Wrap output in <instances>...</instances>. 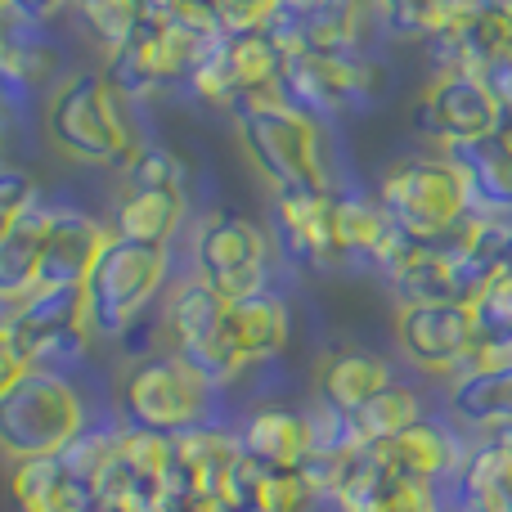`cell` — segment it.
I'll return each mask as SVG.
<instances>
[{"instance_id": "obj_17", "label": "cell", "mask_w": 512, "mask_h": 512, "mask_svg": "<svg viewBox=\"0 0 512 512\" xmlns=\"http://www.w3.org/2000/svg\"><path fill=\"white\" fill-rule=\"evenodd\" d=\"M423 41L432 45L436 72H468V77H481V68L504 50L512 36H508V27L481 5V9H463V14H445V23L436 27V32H427Z\"/></svg>"}, {"instance_id": "obj_13", "label": "cell", "mask_w": 512, "mask_h": 512, "mask_svg": "<svg viewBox=\"0 0 512 512\" xmlns=\"http://www.w3.org/2000/svg\"><path fill=\"white\" fill-rule=\"evenodd\" d=\"M274 239L301 265H333L337 248V194L319 185L274 189Z\"/></svg>"}, {"instance_id": "obj_3", "label": "cell", "mask_w": 512, "mask_h": 512, "mask_svg": "<svg viewBox=\"0 0 512 512\" xmlns=\"http://www.w3.org/2000/svg\"><path fill=\"white\" fill-rule=\"evenodd\" d=\"M86 427V405L63 373L23 369L0 396V454L14 463L50 459Z\"/></svg>"}, {"instance_id": "obj_38", "label": "cell", "mask_w": 512, "mask_h": 512, "mask_svg": "<svg viewBox=\"0 0 512 512\" xmlns=\"http://www.w3.org/2000/svg\"><path fill=\"white\" fill-rule=\"evenodd\" d=\"M481 81H486L490 99H495L499 113H504V131H512V41L481 68Z\"/></svg>"}, {"instance_id": "obj_48", "label": "cell", "mask_w": 512, "mask_h": 512, "mask_svg": "<svg viewBox=\"0 0 512 512\" xmlns=\"http://www.w3.org/2000/svg\"><path fill=\"white\" fill-rule=\"evenodd\" d=\"M95 512H104V508H95Z\"/></svg>"}, {"instance_id": "obj_1", "label": "cell", "mask_w": 512, "mask_h": 512, "mask_svg": "<svg viewBox=\"0 0 512 512\" xmlns=\"http://www.w3.org/2000/svg\"><path fill=\"white\" fill-rule=\"evenodd\" d=\"M239 144L248 162L261 171L270 189H301V185H328L324 144H319V122L292 108L283 95H256L234 108Z\"/></svg>"}, {"instance_id": "obj_39", "label": "cell", "mask_w": 512, "mask_h": 512, "mask_svg": "<svg viewBox=\"0 0 512 512\" xmlns=\"http://www.w3.org/2000/svg\"><path fill=\"white\" fill-rule=\"evenodd\" d=\"M63 5H68V0H5V14L18 18L23 27H45L59 18Z\"/></svg>"}, {"instance_id": "obj_7", "label": "cell", "mask_w": 512, "mask_h": 512, "mask_svg": "<svg viewBox=\"0 0 512 512\" xmlns=\"http://www.w3.org/2000/svg\"><path fill=\"white\" fill-rule=\"evenodd\" d=\"M162 279H167V248H144L113 234L86 279L90 328L104 337L126 333L140 319V310L158 297Z\"/></svg>"}, {"instance_id": "obj_9", "label": "cell", "mask_w": 512, "mask_h": 512, "mask_svg": "<svg viewBox=\"0 0 512 512\" xmlns=\"http://www.w3.org/2000/svg\"><path fill=\"white\" fill-rule=\"evenodd\" d=\"M378 72L355 54H315L297 50L283 59L279 90L292 108H301L315 122H337L346 117L364 95H373Z\"/></svg>"}, {"instance_id": "obj_6", "label": "cell", "mask_w": 512, "mask_h": 512, "mask_svg": "<svg viewBox=\"0 0 512 512\" xmlns=\"http://www.w3.org/2000/svg\"><path fill=\"white\" fill-rule=\"evenodd\" d=\"M167 337L176 346V355L207 387H225V382H234L248 369V360L239 355V346L230 337V301L198 274L176 283V292H171Z\"/></svg>"}, {"instance_id": "obj_19", "label": "cell", "mask_w": 512, "mask_h": 512, "mask_svg": "<svg viewBox=\"0 0 512 512\" xmlns=\"http://www.w3.org/2000/svg\"><path fill=\"white\" fill-rule=\"evenodd\" d=\"M382 387H391V369L382 355L360 351V346H337L315 360V396L333 414H355L360 405H369Z\"/></svg>"}, {"instance_id": "obj_42", "label": "cell", "mask_w": 512, "mask_h": 512, "mask_svg": "<svg viewBox=\"0 0 512 512\" xmlns=\"http://www.w3.org/2000/svg\"><path fill=\"white\" fill-rule=\"evenodd\" d=\"M333 0H279V14H292V18H310L319 9H328Z\"/></svg>"}, {"instance_id": "obj_33", "label": "cell", "mask_w": 512, "mask_h": 512, "mask_svg": "<svg viewBox=\"0 0 512 512\" xmlns=\"http://www.w3.org/2000/svg\"><path fill=\"white\" fill-rule=\"evenodd\" d=\"M117 441H122V432H104V427H81V432L59 450V463L81 481V486L95 490L99 481H104V472L113 468Z\"/></svg>"}, {"instance_id": "obj_35", "label": "cell", "mask_w": 512, "mask_h": 512, "mask_svg": "<svg viewBox=\"0 0 512 512\" xmlns=\"http://www.w3.org/2000/svg\"><path fill=\"white\" fill-rule=\"evenodd\" d=\"M126 176H131V189H185V158L171 153L167 144H144L135 149Z\"/></svg>"}, {"instance_id": "obj_31", "label": "cell", "mask_w": 512, "mask_h": 512, "mask_svg": "<svg viewBox=\"0 0 512 512\" xmlns=\"http://www.w3.org/2000/svg\"><path fill=\"white\" fill-rule=\"evenodd\" d=\"M36 27H23V36H9L0 45V90L9 99H27L32 90H41L54 72V50L36 41Z\"/></svg>"}, {"instance_id": "obj_12", "label": "cell", "mask_w": 512, "mask_h": 512, "mask_svg": "<svg viewBox=\"0 0 512 512\" xmlns=\"http://www.w3.org/2000/svg\"><path fill=\"white\" fill-rule=\"evenodd\" d=\"M414 126L441 149L472 144L490 131H504V113L490 99L486 81L468 72H436L414 104Z\"/></svg>"}, {"instance_id": "obj_36", "label": "cell", "mask_w": 512, "mask_h": 512, "mask_svg": "<svg viewBox=\"0 0 512 512\" xmlns=\"http://www.w3.org/2000/svg\"><path fill=\"white\" fill-rule=\"evenodd\" d=\"M36 207V180L23 167H0V239Z\"/></svg>"}, {"instance_id": "obj_4", "label": "cell", "mask_w": 512, "mask_h": 512, "mask_svg": "<svg viewBox=\"0 0 512 512\" xmlns=\"http://www.w3.org/2000/svg\"><path fill=\"white\" fill-rule=\"evenodd\" d=\"M378 203L409 243H441L463 221H472L463 180L454 176V167L445 158L396 162L378 185Z\"/></svg>"}, {"instance_id": "obj_15", "label": "cell", "mask_w": 512, "mask_h": 512, "mask_svg": "<svg viewBox=\"0 0 512 512\" xmlns=\"http://www.w3.org/2000/svg\"><path fill=\"white\" fill-rule=\"evenodd\" d=\"M445 162L463 180L472 221H508L512 216V131H490L472 144L445 149Z\"/></svg>"}, {"instance_id": "obj_25", "label": "cell", "mask_w": 512, "mask_h": 512, "mask_svg": "<svg viewBox=\"0 0 512 512\" xmlns=\"http://www.w3.org/2000/svg\"><path fill=\"white\" fill-rule=\"evenodd\" d=\"M230 337L248 364L279 355L292 337V319H288L283 297H274V292H252V297L230 301Z\"/></svg>"}, {"instance_id": "obj_30", "label": "cell", "mask_w": 512, "mask_h": 512, "mask_svg": "<svg viewBox=\"0 0 512 512\" xmlns=\"http://www.w3.org/2000/svg\"><path fill=\"white\" fill-rule=\"evenodd\" d=\"M382 450H387V459L396 463L400 472L427 481V486H432L441 472H450V463H454V441L445 436V427L427 423V418H418L409 432H400L396 441H387Z\"/></svg>"}, {"instance_id": "obj_22", "label": "cell", "mask_w": 512, "mask_h": 512, "mask_svg": "<svg viewBox=\"0 0 512 512\" xmlns=\"http://www.w3.org/2000/svg\"><path fill=\"white\" fill-rule=\"evenodd\" d=\"M104 81L113 86V95H126V99H144L153 95L158 86H167V68H162V23L153 18H140L131 27L117 50L104 54Z\"/></svg>"}, {"instance_id": "obj_34", "label": "cell", "mask_w": 512, "mask_h": 512, "mask_svg": "<svg viewBox=\"0 0 512 512\" xmlns=\"http://www.w3.org/2000/svg\"><path fill=\"white\" fill-rule=\"evenodd\" d=\"M391 36H427L445 23V0H364Z\"/></svg>"}, {"instance_id": "obj_21", "label": "cell", "mask_w": 512, "mask_h": 512, "mask_svg": "<svg viewBox=\"0 0 512 512\" xmlns=\"http://www.w3.org/2000/svg\"><path fill=\"white\" fill-rule=\"evenodd\" d=\"M9 490H14V504L23 512H95L99 508L95 490L81 486V481L59 463V454L14 463Z\"/></svg>"}, {"instance_id": "obj_28", "label": "cell", "mask_w": 512, "mask_h": 512, "mask_svg": "<svg viewBox=\"0 0 512 512\" xmlns=\"http://www.w3.org/2000/svg\"><path fill=\"white\" fill-rule=\"evenodd\" d=\"M50 212L41 203L0 239V306H18L23 297L36 292V274H41V239Z\"/></svg>"}, {"instance_id": "obj_44", "label": "cell", "mask_w": 512, "mask_h": 512, "mask_svg": "<svg viewBox=\"0 0 512 512\" xmlns=\"http://www.w3.org/2000/svg\"><path fill=\"white\" fill-rule=\"evenodd\" d=\"M81 14H99V9H113V5H135V0H72Z\"/></svg>"}, {"instance_id": "obj_47", "label": "cell", "mask_w": 512, "mask_h": 512, "mask_svg": "<svg viewBox=\"0 0 512 512\" xmlns=\"http://www.w3.org/2000/svg\"><path fill=\"white\" fill-rule=\"evenodd\" d=\"M0 14H5V0H0Z\"/></svg>"}, {"instance_id": "obj_5", "label": "cell", "mask_w": 512, "mask_h": 512, "mask_svg": "<svg viewBox=\"0 0 512 512\" xmlns=\"http://www.w3.org/2000/svg\"><path fill=\"white\" fill-rule=\"evenodd\" d=\"M5 342L23 360V369L63 373L86 355L90 337V301L86 288H36L18 306H9L5 319Z\"/></svg>"}, {"instance_id": "obj_10", "label": "cell", "mask_w": 512, "mask_h": 512, "mask_svg": "<svg viewBox=\"0 0 512 512\" xmlns=\"http://www.w3.org/2000/svg\"><path fill=\"white\" fill-rule=\"evenodd\" d=\"M198 279H207L225 301L265 292V261H270V239L261 225L243 221L234 212H216L198 225L194 239Z\"/></svg>"}, {"instance_id": "obj_43", "label": "cell", "mask_w": 512, "mask_h": 512, "mask_svg": "<svg viewBox=\"0 0 512 512\" xmlns=\"http://www.w3.org/2000/svg\"><path fill=\"white\" fill-rule=\"evenodd\" d=\"M481 5H486V9H490V14H495V18H499V23H504V27H508V36H512V0H481Z\"/></svg>"}, {"instance_id": "obj_18", "label": "cell", "mask_w": 512, "mask_h": 512, "mask_svg": "<svg viewBox=\"0 0 512 512\" xmlns=\"http://www.w3.org/2000/svg\"><path fill=\"white\" fill-rule=\"evenodd\" d=\"M454 279H459V297L472 301L481 288L499 279H512V221H463L450 234Z\"/></svg>"}, {"instance_id": "obj_24", "label": "cell", "mask_w": 512, "mask_h": 512, "mask_svg": "<svg viewBox=\"0 0 512 512\" xmlns=\"http://www.w3.org/2000/svg\"><path fill=\"white\" fill-rule=\"evenodd\" d=\"M180 221H185V189H126L113 216V234L144 248H167Z\"/></svg>"}, {"instance_id": "obj_29", "label": "cell", "mask_w": 512, "mask_h": 512, "mask_svg": "<svg viewBox=\"0 0 512 512\" xmlns=\"http://www.w3.org/2000/svg\"><path fill=\"white\" fill-rule=\"evenodd\" d=\"M418 418H423L418 414V396L409 387H396V382H391V387H382L369 405H360L355 414H346V427H351L355 450H369V445L396 441V436L409 432Z\"/></svg>"}, {"instance_id": "obj_8", "label": "cell", "mask_w": 512, "mask_h": 512, "mask_svg": "<svg viewBox=\"0 0 512 512\" xmlns=\"http://www.w3.org/2000/svg\"><path fill=\"white\" fill-rule=\"evenodd\" d=\"M122 409H126V423H135L140 432L180 436L203 423L207 382L176 351L144 355L140 364H131V373L122 382Z\"/></svg>"}, {"instance_id": "obj_14", "label": "cell", "mask_w": 512, "mask_h": 512, "mask_svg": "<svg viewBox=\"0 0 512 512\" xmlns=\"http://www.w3.org/2000/svg\"><path fill=\"white\" fill-rule=\"evenodd\" d=\"M337 508L342 512H432V490L427 481L400 472L387 459L382 445L351 454L346 463V477L337 486Z\"/></svg>"}, {"instance_id": "obj_32", "label": "cell", "mask_w": 512, "mask_h": 512, "mask_svg": "<svg viewBox=\"0 0 512 512\" xmlns=\"http://www.w3.org/2000/svg\"><path fill=\"white\" fill-rule=\"evenodd\" d=\"M468 306H472V319H477L481 360H512V279L481 288Z\"/></svg>"}, {"instance_id": "obj_11", "label": "cell", "mask_w": 512, "mask_h": 512, "mask_svg": "<svg viewBox=\"0 0 512 512\" xmlns=\"http://www.w3.org/2000/svg\"><path fill=\"white\" fill-rule=\"evenodd\" d=\"M396 342L405 360L423 373H454L481 360V337L468 301H436V306H405L396 315Z\"/></svg>"}, {"instance_id": "obj_20", "label": "cell", "mask_w": 512, "mask_h": 512, "mask_svg": "<svg viewBox=\"0 0 512 512\" xmlns=\"http://www.w3.org/2000/svg\"><path fill=\"white\" fill-rule=\"evenodd\" d=\"M450 409L468 427L512 432V360H481L450 382Z\"/></svg>"}, {"instance_id": "obj_27", "label": "cell", "mask_w": 512, "mask_h": 512, "mask_svg": "<svg viewBox=\"0 0 512 512\" xmlns=\"http://www.w3.org/2000/svg\"><path fill=\"white\" fill-rule=\"evenodd\" d=\"M463 508L468 512H512V432L490 436L463 463Z\"/></svg>"}, {"instance_id": "obj_46", "label": "cell", "mask_w": 512, "mask_h": 512, "mask_svg": "<svg viewBox=\"0 0 512 512\" xmlns=\"http://www.w3.org/2000/svg\"><path fill=\"white\" fill-rule=\"evenodd\" d=\"M0 45H5V27H0Z\"/></svg>"}, {"instance_id": "obj_23", "label": "cell", "mask_w": 512, "mask_h": 512, "mask_svg": "<svg viewBox=\"0 0 512 512\" xmlns=\"http://www.w3.org/2000/svg\"><path fill=\"white\" fill-rule=\"evenodd\" d=\"M239 454L261 468H301L310 454V423L292 409H256L239 427Z\"/></svg>"}, {"instance_id": "obj_2", "label": "cell", "mask_w": 512, "mask_h": 512, "mask_svg": "<svg viewBox=\"0 0 512 512\" xmlns=\"http://www.w3.org/2000/svg\"><path fill=\"white\" fill-rule=\"evenodd\" d=\"M45 131H50V144L63 158L86 162V167H131L135 158V140L122 117V104L104 81V72L95 68L72 72L50 95Z\"/></svg>"}, {"instance_id": "obj_41", "label": "cell", "mask_w": 512, "mask_h": 512, "mask_svg": "<svg viewBox=\"0 0 512 512\" xmlns=\"http://www.w3.org/2000/svg\"><path fill=\"white\" fill-rule=\"evenodd\" d=\"M18 373H23V360H18L14 346H9L5 333H0V396H5V387L18 378Z\"/></svg>"}, {"instance_id": "obj_26", "label": "cell", "mask_w": 512, "mask_h": 512, "mask_svg": "<svg viewBox=\"0 0 512 512\" xmlns=\"http://www.w3.org/2000/svg\"><path fill=\"white\" fill-rule=\"evenodd\" d=\"M391 288L400 292L405 306H436V301H463L454 265L441 243H409L405 256L387 270Z\"/></svg>"}, {"instance_id": "obj_45", "label": "cell", "mask_w": 512, "mask_h": 512, "mask_svg": "<svg viewBox=\"0 0 512 512\" xmlns=\"http://www.w3.org/2000/svg\"><path fill=\"white\" fill-rule=\"evenodd\" d=\"M463 9H481V0H445V14H463Z\"/></svg>"}, {"instance_id": "obj_16", "label": "cell", "mask_w": 512, "mask_h": 512, "mask_svg": "<svg viewBox=\"0 0 512 512\" xmlns=\"http://www.w3.org/2000/svg\"><path fill=\"white\" fill-rule=\"evenodd\" d=\"M113 234L99 221L81 212H50L41 239V274H36V288H86L90 270H95L99 252L108 248Z\"/></svg>"}, {"instance_id": "obj_40", "label": "cell", "mask_w": 512, "mask_h": 512, "mask_svg": "<svg viewBox=\"0 0 512 512\" xmlns=\"http://www.w3.org/2000/svg\"><path fill=\"white\" fill-rule=\"evenodd\" d=\"M189 0H135V9H140V18H153V23H171V18L185 14Z\"/></svg>"}, {"instance_id": "obj_37", "label": "cell", "mask_w": 512, "mask_h": 512, "mask_svg": "<svg viewBox=\"0 0 512 512\" xmlns=\"http://www.w3.org/2000/svg\"><path fill=\"white\" fill-rule=\"evenodd\" d=\"M274 9H279V0H221L216 23H221V32H256L270 23Z\"/></svg>"}]
</instances>
